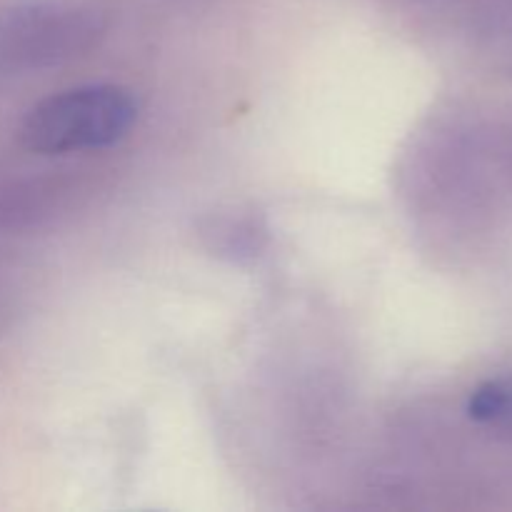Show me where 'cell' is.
<instances>
[{"mask_svg": "<svg viewBox=\"0 0 512 512\" xmlns=\"http://www.w3.org/2000/svg\"><path fill=\"white\" fill-rule=\"evenodd\" d=\"M138 120V100L123 85H80L40 100L20 123V143L38 155L100 150L118 143Z\"/></svg>", "mask_w": 512, "mask_h": 512, "instance_id": "6da1fadb", "label": "cell"}, {"mask_svg": "<svg viewBox=\"0 0 512 512\" xmlns=\"http://www.w3.org/2000/svg\"><path fill=\"white\" fill-rule=\"evenodd\" d=\"M105 35L103 15L65 3H13L0 8V85L70 63Z\"/></svg>", "mask_w": 512, "mask_h": 512, "instance_id": "7a4b0ae2", "label": "cell"}, {"mask_svg": "<svg viewBox=\"0 0 512 512\" xmlns=\"http://www.w3.org/2000/svg\"><path fill=\"white\" fill-rule=\"evenodd\" d=\"M203 238L213 253L230 260L255 258L268 243V228L255 215H215L203 225Z\"/></svg>", "mask_w": 512, "mask_h": 512, "instance_id": "3957f363", "label": "cell"}, {"mask_svg": "<svg viewBox=\"0 0 512 512\" xmlns=\"http://www.w3.org/2000/svg\"><path fill=\"white\" fill-rule=\"evenodd\" d=\"M468 415L480 425L512 435V383L493 380L470 395Z\"/></svg>", "mask_w": 512, "mask_h": 512, "instance_id": "277c9868", "label": "cell"}]
</instances>
